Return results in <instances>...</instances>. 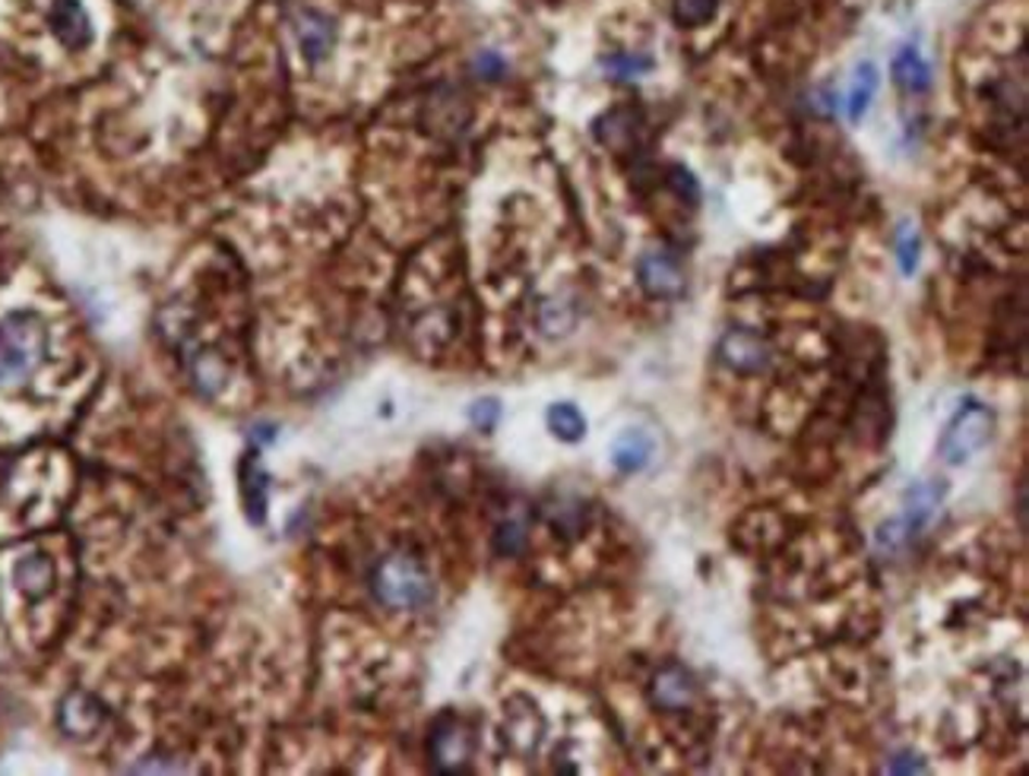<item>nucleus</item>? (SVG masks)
<instances>
[{
	"instance_id": "obj_23",
	"label": "nucleus",
	"mask_w": 1029,
	"mask_h": 776,
	"mask_svg": "<svg viewBox=\"0 0 1029 776\" xmlns=\"http://www.w3.org/2000/svg\"><path fill=\"white\" fill-rule=\"evenodd\" d=\"M498 418H501V403L498 400H478L476 406L469 409V422L485 435L498 425Z\"/></svg>"
},
{
	"instance_id": "obj_10",
	"label": "nucleus",
	"mask_w": 1029,
	"mask_h": 776,
	"mask_svg": "<svg viewBox=\"0 0 1029 776\" xmlns=\"http://www.w3.org/2000/svg\"><path fill=\"white\" fill-rule=\"evenodd\" d=\"M48 26L67 51H83L92 45V20L79 0H54L48 10Z\"/></svg>"
},
{
	"instance_id": "obj_27",
	"label": "nucleus",
	"mask_w": 1029,
	"mask_h": 776,
	"mask_svg": "<svg viewBox=\"0 0 1029 776\" xmlns=\"http://www.w3.org/2000/svg\"><path fill=\"white\" fill-rule=\"evenodd\" d=\"M248 438H251L254 443H258V441H273V438H276V431H273V428H266V425H260V428H254V431H251Z\"/></svg>"
},
{
	"instance_id": "obj_24",
	"label": "nucleus",
	"mask_w": 1029,
	"mask_h": 776,
	"mask_svg": "<svg viewBox=\"0 0 1029 776\" xmlns=\"http://www.w3.org/2000/svg\"><path fill=\"white\" fill-rule=\"evenodd\" d=\"M672 178H668V185L672 190L681 197V200H691V203H698L700 200V187L694 182V175L688 172V168H681V165H672V172H668Z\"/></svg>"
},
{
	"instance_id": "obj_17",
	"label": "nucleus",
	"mask_w": 1029,
	"mask_h": 776,
	"mask_svg": "<svg viewBox=\"0 0 1029 776\" xmlns=\"http://www.w3.org/2000/svg\"><path fill=\"white\" fill-rule=\"evenodd\" d=\"M878 79H881V76H878V67H875L871 61L858 64L852 92H849V121H852V124H858V121L865 117V111H868L875 92H878Z\"/></svg>"
},
{
	"instance_id": "obj_13",
	"label": "nucleus",
	"mask_w": 1029,
	"mask_h": 776,
	"mask_svg": "<svg viewBox=\"0 0 1029 776\" xmlns=\"http://www.w3.org/2000/svg\"><path fill=\"white\" fill-rule=\"evenodd\" d=\"M944 485H934V481H919V485H913L909 491H906V511H903V529H906V536H913L916 529H921L928 520L934 517V511H938V504H941V498H944Z\"/></svg>"
},
{
	"instance_id": "obj_9",
	"label": "nucleus",
	"mask_w": 1029,
	"mask_h": 776,
	"mask_svg": "<svg viewBox=\"0 0 1029 776\" xmlns=\"http://www.w3.org/2000/svg\"><path fill=\"white\" fill-rule=\"evenodd\" d=\"M292 33L308 64L327 61L336 45V23L321 10H298L292 20Z\"/></svg>"
},
{
	"instance_id": "obj_3",
	"label": "nucleus",
	"mask_w": 1029,
	"mask_h": 776,
	"mask_svg": "<svg viewBox=\"0 0 1029 776\" xmlns=\"http://www.w3.org/2000/svg\"><path fill=\"white\" fill-rule=\"evenodd\" d=\"M994 435V412L979 400H966V406L956 409V415L948 422L938 453L944 456V463L959 466L966 463L972 453H979Z\"/></svg>"
},
{
	"instance_id": "obj_4",
	"label": "nucleus",
	"mask_w": 1029,
	"mask_h": 776,
	"mask_svg": "<svg viewBox=\"0 0 1029 776\" xmlns=\"http://www.w3.org/2000/svg\"><path fill=\"white\" fill-rule=\"evenodd\" d=\"M473 754H476L473 726L456 713H443L431 729V739H428L431 767L438 774H469Z\"/></svg>"
},
{
	"instance_id": "obj_11",
	"label": "nucleus",
	"mask_w": 1029,
	"mask_h": 776,
	"mask_svg": "<svg viewBox=\"0 0 1029 776\" xmlns=\"http://www.w3.org/2000/svg\"><path fill=\"white\" fill-rule=\"evenodd\" d=\"M241 501H244V517L254 526L266 520V501H269V476L263 473L258 460V450H248L241 460Z\"/></svg>"
},
{
	"instance_id": "obj_22",
	"label": "nucleus",
	"mask_w": 1029,
	"mask_h": 776,
	"mask_svg": "<svg viewBox=\"0 0 1029 776\" xmlns=\"http://www.w3.org/2000/svg\"><path fill=\"white\" fill-rule=\"evenodd\" d=\"M919 231L909 228V222H903V225H900V235H896V258H900V270H903L906 276L919 266Z\"/></svg>"
},
{
	"instance_id": "obj_21",
	"label": "nucleus",
	"mask_w": 1029,
	"mask_h": 776,
	"mask_svg": "<svg viewBox=\"0 0 1029 776\" xmlns=\"http://www.w3.org/2000/svg\"><path fill=\"white\" fill-rule=\"evenodd\" d=\"M526 549V526L519 520H507L498 526L494 533V552L504 554V558H514Z\"/></svg>"
},
{
	"instance_id": "obj_19",
	"label": "nucleus",
	"mask_w": 1029,
	"mask_h": 776,
	"mask_svg": "<svg viewBox=\"0 0 1029 776\" xmlns=\"http://www.w3.org/2000/svg\"><path fill=\"white\" fill-rule=\"evenodd\" d=\"M719 10V0H675L672 3V16L681 29H698L706 26Z\"/></svg>"
},
{
	"instance_id": "obj_18",
	"label": "nucleus",
	"mask_w": 1029,
	"mask_h": 776,
	"mask_svg": "<svg viewBox=\"0 0 1029 776\" xmlns=\"http://www.w3.org/2000/svg\"><path fill=\"white\" fill-rule=\"evenodd\" d=\"M549 428H552L557 441L577 443L583 441V435H587V418L574 403H554L549 409Z\"/></svg>"
},
{
	"instance_id": "obj_12",
	"label": "nucleus",
	"mask_w": 1029,
	"mask_h": 776,
	"mask_svg": "<svg viewBox=\"0 0 1029 776\" xmlns=\"http://www.w3.org/2000/svg\"><path fill=\"white\" fill-rule=\"evenodd\" d=\"M54 580H58L54 561L41 552L20 558L16 567H13V584L26 599H45L48 592L54 590Z\"/></svg>"
},
{
	"instance_id": "obj_20",
	"label": "nucleus",
	"mask_w": 1029,
	"mask_h": 776,
	"mask_svg": "<svg viewBox=\"0 0 1029 776\" xmlns=\"http://www.w3.org/2000/svg\"><path fill=\"white\" fill-rule=\"evenodd\" d=\"M602 67H605V74H612V79H633V76H643L653 71V58L618 51V54L602 58Z\"/></svg>"
},
{
	"instance_id": "obj_25",
	"label": "nucleus",
	"mask_w": 1029,
	"mask_h": 776,
	"mask_svg": "<svg viewBox=\"0 0 1029 776\" xmlns=\"http://www.w3.org/2000/svg\"><path fill=\"white\" fill-rule=\"evenodd\" d=\"M890 774H925V761L919 754H913V751H903V754L893 758Z\"/></svg>"
},
{
	"instance_id": "obj_14",
	"label": "nucleus",
	"mask_w": 1029,
	"mask_h": 776,
	"mask_svg": "<svg viewBox=\"0 0 1029 776\" xmlns=\"http://www.w3.org/2000/svg\"><path fill=\"white\" fill-rule=\"evenodd\" d=\"M650 456H653V438L643 435V431H637V428L622 431V435L615 438V443H612V463H615L622 473H627V476L647 470Z\"/></svg>"
},
{
	"instance_id": "obj_7",
	"label": "nucleus",
	"mask_w": 1029,
	"mask_h": 776,
	"mask_svg": "<svg viewBox=\"0 0 1029 776\" xmlns=\"http://www.w3.org/2000/svg\"><path fill=\"white\" fill-rule=\"evenodd\" d=\"M105 719H109V706L83 688L67 691L58 706V726L71 739H92L105 726Z\"/></svg>"
},
{
	"instance_id": "obj_26",
	"label": "nucleus",
	"mask_w": 1029,
	"mask_h": 776,
	"mask_svg": "<svg viewBox=\"0 0 1029 776\" xmlns=\"http://www.w3.org/2000/svg\"><path fill=\"white\" fill-rule=\"evenodd\" d=\"M476 74H481L485 79H498V76L504 74V61H501L494 51H485V54H478L476 58Z\"/></svg>"
},
{
	"instance_id": "obj_15",
	"label": "nucleus",
	"mask_w": 1029,
	"mask_h": 776,
	"mask_svg": "<svg viewBox=\"0 0 1029 776\" xmlns=\"http://www.w3.org/2000/svg\"><path fill=\"white\" fill-rule=\"evenodd\" d=\"M890 74H893V83H896L903 92H909V96L928 92V86H931V67L921 61V54L916 48H903V51L893 58Z\"/></svg>"
},
{
	"instance_id": "obj_2",
	"label": "nucleus",
	"mask_w": 1029,
	"mask_h": 776,
	"mask_svg": "<svg viewBox=\"0 0 1029 776\" xmlns=\"http://www.w3.org/2000/svg\"><path fill=\"white\" fill-rule=\"evenodd\" d=\"M48 330L33 311H13L0 321V387L23 384L45 362Z\"/></svg>"
},
{
	"instance_id": "obj_5",
	"label": "nucleus",
	"mask_w": 1029,
	"mask_h": 776,
	"mask_svg": "<svg viewBox=\"0 0 1029 776\" xmlns=\"http://www.w3.org/2000/svg\"><path fill=\"white\" fill-rule=\"evenodd\" d=\"M719 359L729 371L754 377V374H764L770 368L773 352L761 333L748 330V327H732L719 339Z\"/></svg>"
},
{
	"instance_id": "obj_16",
	"label": "nucleus",
	"mask_w": 1029,
	"mask_h": 776,
	"mask_svg": "<svg viewBox=\"0 0 1029 776\" xmlns=\"http://www.w3.org/2000/svg\"><path fill=\"white\" fill-rule=\"evenodd\" d=\"M637 121H640V114H633L630 109L608 111V114H602V117L595 121V137H599L605 147L622 149L633 140Z\"/></svg>"
},
{
	"instance_id": "obj_6",
	"label": "nucleus",
	"mask_w": 1029,
	"mask_h": 776,
	"mask_svg": "<svg viewBox=\"0 0 1029 776\" xmlns=\"http://www.w3.org/2000/svg\"><path fill=\"white\" fill-rule=\"evenodd\" d=\"M637 283L650 298L660 301H678L688 292V279L685 270L675 258H668L665 251H650L637 260Z\"/></svg>"
},
{
	"instance_id": "obj_1",
	"label": "nucleus",
	"mask_w": 1029,
	"mask_h": 776,
	"mask_svg": "<svg viewBox=\"0 0 1029 776\" xmlns=\"http://www.w3.org/2000/svg\"><path fill=\"white\" fill-rule=\"evenodd\" d=\"M371 592L393 612H422L435 602V577L422 558L409 552L384 554L371 571Z\"/></svg>"
},
{
	"instance_id": "obj_8",
	"label": "nucleus",
	"mask_w": 1029,
	"mask_h": 776,
	"mask_svg": "<svg viewBox=\"0 0 1029 776\" xmlns=\"http://www.w3.org/2000/svg\"><path fill=\"white\" fill-rule=\"evenodd\" d=\"M698 694V678L678 663L662 665L650 681V701L656 710H665V713H681V710L694 706Z\"/></svg>"
}]
</instances>
